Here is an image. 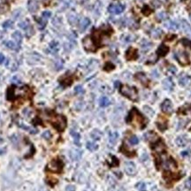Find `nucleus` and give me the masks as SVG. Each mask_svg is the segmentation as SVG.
<instances>
[{"mask_svg": "<svg viewBox=\"0 0 191 191\" xmlns=\"http://www.w3.org/2000/svg\"><path fill=\"white\" fill-rule=\"evenodd\" d=\"M32 96V91L28 87L24 86L21 88H17L13 86L7 90V99L13 101L19 97H29Z\"/></svg>", "mask_w": 191, "mask_h": 191, "instance_id": "obj_1", "label": "nucleus"}, {"mask_svg": "<svg viewBox=\"0 0 191 191\" xmlns=\"http://www.w3.org/2000/svg\"><path fill=\"white\" fill-rule=\"evenodd\" d=\"M126 122L129 123L134 126L139 127V128H144L146 124H147V121L145 119V118L143 117L137 109L133 108L130 113L126 118Z\"/></svg>", "mask_w": 191, "mask_h": 191, "instance_id": "obj_2", "label": "nucleus"}, {"mask_svg": "<svg viewBox=\"0 0 191 191\" xmlns=\"http://www.w3.org/2000/svg\"><path fill=\"white\" fill-rule=\"evenodd\" d=\"M47 116H48V121H49L51 125L57 129L59 132L64 131V129L67 126V119L63 115L56 114L52 111H48Z\"/></svg>", "mask_w": 191, "mask_h": 191, "instance_id": "obj_3", "label": "nucleus"}, {"mask_svg": "<svg viewBox=\"0 0 191 191\" xmlns=\"http://www.w3.org/2000/svg\"><path fill=\"white\" fill-rule=\"evenodd\" d=\"M121 93L125 96L126 97L129 98L132 101H136L138 99V92L134 87H131L128 85H121Z\"/></svg>", "mask_w": 191, "mask_h": 191, "instance_id": "obj_4", "label": "nucleus"}, {"mask_svg": "<svg viewBox=\"0 0 191 191\" xmlns=\"http://www.w3.org/2000/svg\"><path fill=\"white\" fill-rule=\"evenodd\" d=\"M63 166H64L63 161L59 157H56V158L52 159V160L48 164L46 168L49 172L59 173L63 170Z\"/></svg>", "mask_w": 191, "mask_h": 191, "instance_id": "obj_5", "label": "nucleus"}, {"mask_svg": "<svg viewBox=\"0 0 191 191\" xmlns=\"http://www.w3.org/2000/svg\"><path fill=\"white\" fill-rule=\"evenodd\" d=\"M162 165V167L165 170L168 171H174L177 169V164L172 157H164L161 159V161H157V165Z\"/></svg>", "mask_w": 191, "mask_h": 191, "instance_id": "obj_6", "label": "nucleus"}, {"mask_svg": "<svg viewBox=\"0 0 191 191\" xmlns=\"http://www.w3.org/2000/svg\"><path fill=\"white\" fill-rule=\"evenodd\" d=\"M175 58H176L178 62L182 66H187V65H188V64H189L188 55L185 51H176V52H175Z\"/></svg>", "mask_w": 191, "mask_h": 191, "instance_id": "obj_7", "label": "nucleus"}, {"mask_svg": "<svg viewBox=\"0 0 191 191\" xmlns=\"http://www.w3.org/2000/svg\"><path fill=\"white\" fill-rule=\"evenodd\" d=\"M151 149H152L153 152L157 155H160L162 153L165 152V145L164 142L159 139L157 142H155L154 143L151 144Z\"/></svg>", "mask_w": 191, "mask_h": 191, "instance_id": "obj_8", "label": "nucleus"}, {"mask_svg": "<svg viewBox=\"0 0 191 191\" xmlns=\"http://www.w3.org/2000/svg\"><path fill=\"white\" fill-rule=\"evenodd\" d=\"M82 43H83L85 50L88 51H95L97 50V44H96V43L94 42V40L90 36L85 37L82 41Z\"/></svg>", "mask_w": 191, "mask_h": 191, "instance_id": "obj_9", "label": "nucleus"}, {"mask_svg": "<svg viewBox=\"0 0 191 191\" xmlns=\"http://www.w3.org/2000/svg\"><path fill=\"white\" fill-rule=\"evenodd\" d=\"M125 9V6L121 4H117V5H111L108 7V11L111 13L113 14H119L121 13Z\"/></svg>", "mask_w": 191, "mask_h": 191, "instance_id": "obj_10", "label": "nucleus"}, {"mask_svg": "<svg viewBox=\"0 0 191 191\" xmlns=\"http://www.w3.org/2000/svg\"><path fill=\"white\" fill-rule=\"evenodd\" d=\"M161 110L165 113L170 114L173 113V103L169 99H165L161 105Z\"/></svg>", "mask_w": 191, "mask_h": 191, "instance_id": "obj_11", "label": "nucleus"}, {"mask_svg": "<svg viewBox=\"0 0 191 191\" xmlns=\"http://www.w3.org/2000/svg\"><path fill=\"white\" fill-rule=\"evenodd\" d=\"M125 172L127 175H130V176H133V175L135 174L136 173V168H135V165L133 162H126L125 163Z\"/></svg>", "mask_w": 191, "mask_h": 191, "instance_id": "obj_12", "label": "nucleus"}, {"mask_svg": "<svg viewBox=\"0 0 191 191\" xmlns=\"http://www.w3.org/2000/svg\"><path fill=\"white\" fill-rule=\"evenodd\" d=\"M179 83L183 87H188L191 85V76L188 74H182L179 78Z\"/></svg>", "mask_w": 191, "mask_h": 191, "instance_id": "obj_13", "label": "nucleus"}, {"mask_svg": "<svg viewBox=\"0 0 191 191\" xmlns=\"http://www.w3.org/2000/svg\"><path fill=\"white\" fill-rule=\"evenodd\" d=\"M51 12L46 11V12H43V14H42V18L40 19V20H39L40 28H42V29H43V28L46 26L47 20H48V19H49V18L51 17Z\"/></svg>", "mask_w": 191, "mask_h": 191, "instance_id": "obj_14", "label": "nucleus"}, {"mask_svg": "<svg viewBox=\"0 0 191 191\" xmlns=\"http://www.w3.org/2000/svg\"><path fill=\"white\" fill-rule=\"evenodd\" d=\"M19 26L22 28V29H24L26 32H27V34H28V36H31L32 35H33V33H34V30H33V28L31 27V25L28 23V22H27V21H25V22H21V23H20L19 24Z\"/></svg>", "mask_w": 191, "mask_h": 191, "instance_id": "obj_15", "label": "nucleus"}, {"mask_svg": "<svg viewBox=\"0 0 191 191\" xmlns=\"http://www.w3.org/2000/svg\"><path fill=\"white\" fill-rule=\"evenodd\" d=\"M135 79L137 80L138 82H140L142 85L144 86H148L149 85V79L147 78L146 74H143V73H137L136 74H135Z\"/></svg>", "mask_w": 191, "mask_h": 191, "instance_id": "obj_16", "label": "nucleus"}, {"mask_svg": "<svg viewBox=\"0 0 191 191\" xmlns=\"http://www.w3.org/2000/svg\"><path fill=\"white\" fill-rule=\"evenodd\" d=\"M137 51L134 49V48H129L127 50L126 53V58L127 60H134L135 59H137Z\"/></svg>", "mask_w": 191, "mask_h": 191, "instance_id": "obj_17", "label": "nucleus"}, {"mask_svg": "<svg viewBox=\"0 0 191 191\" xmlns=\"http://www.w3.org/2000/svg\"><path fill=\"white\" fill-rule=\"evenodd\" d=\"M59 81H60L61 84L64 85L65 87L69 86L72 82H73V76L70 75L69 74H65L64 76H62L60 78Z\"/></svg>", "mask_w": 191, "mask_h": 191, "instance_id": "obj_18", "label": "nucleus"}, {"mask_svg": "<svg viewBox=\"0 0 191 191\" xmlns=\"http://www.w3.org/2000/svg\"><path fill=\"white\" fill-rule=\"evenodd\" d=\"M157 127L159 128V130H161V131L165 130L166 127H167V121H166V119L165 118L159 117L158 119H157Z\"/></svg>", "mask_w": 191, "mask_h": 191, "instance_id": "obj_19", "label": "nucleus"}, {"mask_svg": "<svg viewBox=\"0 0 191 191\" xmlns=\"http://www.w3.org/2000/svg\"><path fill=\"white\" fill-rule=\"evenodd\" d=\"M28 9L30 13H36L38 10V2L36 0H29L28 4Z\"/></svg>", "mask_w": 191, "mask_h": 191, "instance_id": "obj_20", "label": "nucleus"}, {"mask_svg": "<svg viewBox=\"0 0 191 191\" xmlns=\"http://www.w3.org/2000/svg\"><path fill=\"white\" fill-rule=\"evenodd\" d=\"M164 26L167 28V29H170V30H177L178 28H179V25L177 22H175L173 20H166L165 23H164Z\"/></svg>", "mask_w": 191, "mask_h": 191, "instance_id": "obj_21", "label": "nucleus"}, {"mask_svg": "<svg viewBox=\"0 0 191 191\" xmlns=\"http://www.w3.org/2000/svg\"><path fill=\"white\" fill-rule=\"evenodd\" d=\"M90 25V19L83 18L81 21H80V26H79L80 30H81L82 32V31H85Z\"/></svg>", "mask_w": 191, "mask_h": 191, "instance_id": "obj_22", "label": "nucleus"}, {"mask_svg": "<svg viewBox=\"0 0 191 191\" xmlns=\"http://www.w3.org/2000/svg\"><path fill=\"white\" fill-rule=\"evenodd\" d=\"M168 51H169L168 47L164 45V44H161L158 47V49L157 51V54L158 56H160V57H164V56H165L167 53H168Z\"/></svg>", "mask_w": 191, "mask_h": 191, "instance_id": "obj_23", "label": "nucleus"}, {"mask_svg": "<svg viewBox=\"0 0 191 191\" xmlns=\"http://www.w3.org/2000/svg\"><path fill=\"white\" fill-rule=\"evenodd\" d=\"M188 143V138L185 135H180L176 139V144L179 147H184Z\"/></svg>", "mask_w": 191, "mask_h": 191, "instance_id": "obj_24", "label": "nucleus"}, {"mask_svg": "<svg viewBox=\"0 0 191 191\" xmlns=\"http://www.w3.org/2000/svg\"><path fill=\"white\" fill-rule=\"evenodd\" d=\"M70 156L73 160H79L82 157V151L79 150H72L70 151Z\"/></svg>", "mask_w": 191, "mask_h": 191, "instance_id": "obj_25", "label": "nucleus"}, {"mask_svg": "<svg viewBox=\"0 0 191 191\" xmlns=\"http://www.w3.org/2000/svg\"><path fill=\"white\" fill-rule=\"evenodd\" d=\"M121 151L122 153H124L126 156L129 157H132L135 155V151L134 150H129V149H127L126 146L125 144H123L121 147Z\"/></svg>", "mask_w": 191, "mask_h": 191, "instance_id": "obj_26", "label": "nucleus"}, {"mask_svg": "<svg viewBox=\"0 0 191 191\" xmlns=\"http://www.w3.org/2000/svg\"><path fill=\"white\" fill-rule=\"evenodd\" d=\"M141 46H142V51L143 52H147L148 51H150L152 47V43L150 42L147 41V40H143V41L141 43Z\"/></svg>", "mask_w": 191, "mask_h": 191, "instance_id": "obj_27", "label": "nucleus"}, {"mask_svg": "<svg viewBox=\"0 0 191 191\" xmlns=\"http://www.w3.org/2000/svg\"><path fill=\"white\" fill-rule=\"evenodd\" d=\"M163 86H164L165 89L167 90H173V87H174V84H173L172 80L168 78V79H165V81L163 82Z\"/></svg>", "mask_w": 191, "mask_h": 191, "instance_id": "obj_28", "label": "nucleus"}, {"mask_svg": "<svg viewBox=\"0 0 191 191\" xmlns=\"http://www.w3.org/2000/svg\"><path fill=\"white\" fill-rule=\"evenodd\" d=\"M180 27L182 28V30L185 32V33H188V34H190L191 33V27L189 24L186 21V20H181L180 21Z\"/></svg>", "mask_w": 191, "mask_h": 191, "instance_id": "obj_29", "label": "nucleus"}, {"mask_svg": "<svg viewBox=\"0 0 191 191\" xmlns=\"http://www.w3.org/2000/svg\"><path fill=\"white\" fill-rule=\"evenodd\" d=\"M59 51V43L57 42H52L50 43V46H49V52L52 53V54H55L57 53V51Z\"/></svg>", "mask_w": 191, "mask_h": 191, "instance_id": "obj_30", "label": "nucleus"}, {"mask_svg": "<svg viewBox=\"0 0 191 191\" xmlns=\"http://www.w3.org/2000/svg\"><path fill=\"white\" fill-rule=\"evenodd\" d=\"M119 138V134L117 132H113V133H111L110 134V136H109V141H110V143L111 145H114L117 140Z\"/></svg>", "mask_w": 191, "mask_h": 191, "instance_id": "obj_31", "label": "nucleus"}, {"mask_svg": "<svg viewBox=\"0 0 191 191\" xmlns=\"http://www.w3.org/2000/svg\"><path fill=\"white\" fill-rule=\"evenodd\" d=\"M71 135L73 136L75 144L78 145V146L81 145V143H80V138H81V136H80V134L75 132L74 130H71Z\"/></svg>", "mask_w": 191, "mask_h": 191, "instance_id": "obj_32", "label": "nucleus"}, {"mask_svg": "<svg viewBox=\"0 0 191 191\" xmlns=\"http://www.w3.org/2000/svg\"><path fill=\"white\" fill-rule=\"evenodd\" d=\"M99 105L101 107H106L111 105V101L107 97H103L99 100Z\"/></svg>", "mask_w": 191, "mask_h": 191, "instance_id": "obj_33", "label": "nucleus"}, {"mask_svg": "<svg viewBox=\"0 0 191 191\" xmlns=\"http://www.w3.org/2000/svg\"><path fill=\"white\" fill-rule=\"evenodd\" d=\"M5 44L6 47H8L11 50H14V51H18L19 50V44L13 43V41H6L5 43Z\"/></svg>", "mask_w": 191, "mask_h": 191, "instance_id": "obj_34", "label": "nucleus"}, {"mask_svg": "<svg viewBox=\"0 0 191 191\" xmlns=\"http://www.w3.org/2000/svg\"><path fill=\"white\" fill-rule=\"evenodd\" d=\"M162 35H163V30L159 28H154L152 30V32H151V36H152L154 38H159Z\"/></svg>", "mask_w": 191, "mask_h": 191, "instance_id": "obj_35", "label": "nucleus"}, {"mask_svg": "<svg viewBox=\"0 0 191 191\" xmlns=\"http://www.w3.org/2000/svg\"><path fill=\"white\" fill-rule=\"evenodd\" d=\"M101 135H102V133H101L99 130L95 129V130H93L92 133H91V138H92L93 140L97 141V140H99V139L101 138Z\"/></svg>", "mask_w": 191, "mask_h": 191, "instance_id": "obj_36", "label": "nucleus"}, {"mask_svg": "<svg viewBox=\"0 0 191 191\" xmlns=\"http://www.w3.org/2000/svg\"><path fill=\"white\" fill-rule=\"evenodd\" d=\"M13 39L15 40V41L18 43V44L20 43L21 40H22V36H21V34L20 33V32L15 31L14 33L13 34Z\"/></svg>", "mask_w": 191, "mask_h": 191, "instance_id": "obj_37", "label": "nucleus"}, {"mask_svg": "<svg viewBox=\"0 0 191 191\" xmlns=\"http://www.w3.org/2000/svg\"><path fill=\"white\" fill-rule=\"evenodd\" d=\"M87 148L88 150H90L91 151H94V150H97L98 146L97 144H96L95 142H87Z\"/></svg>", "mask_w": 191, "mask_h": 191, "instance_id": "obj_38", "label": "nucleus"}, {"mask_svg": "<svg viewBox=\"0 0 191 191\" xmlns=\"http://www.w3.org/2000/svg\"><path fill=\"white\" fill-rule=\"evenodd\" d=\"M157 134L154 132H148L144 134V137L147 141H152L154 138H156Z\"/></svg>", "mask_w": 191, "mask_h": 191, "instance_id": "obj_39", "label": "nucleus"}, {"mask_svg": "<svg viewBox=\"0 0 191 191\" xmlns=\"http://www.w3.org/2000/svg\"><path fill=\"white\" fill-rule=\"evenodd\" d=\"M19 126H20V127H22L23 129H25V130L28 131V132H29V133H31V134H36V133H37V130H36V129L31 128V127L27 126H25V125L22 124V123H19Z\"/></svg>", "mask_w": 191, "mask_h": 191, "instance_id": "obj_40", "label": "nucleus"}, {"mask_svg": "<svg viewBox=\"0 0 191 191\" xmlns=\"http://www.w3.org/2000/svg\"><path fill=\"white\" fill-rule=\"evenodd\" d=\"M176 72H177V69H176V67H175L174 66H169L168 67H167V74H169V75H173V74H176Z\"/></svg>", "mask_w": 191, "mask_h": 191, "instance_id": "obj_41", "label": "nucleus"}, {"mask_svg": "<svg viewBox=\"0 0 191 191\" xmlns=\"http://www.w3.org/2000/svg\"><path fill=\"white\" fill-rule=\"evenodd\" d=\"M167 17H168V15L166 14V13L165 12H161V13H158L157 14V18L159 20H165L167 19Z\"/></svg>", "mask_w": 191, "mask_h": 191, "instance_id": "obj_42", "label": "nucleus"}, {"mask_svg": "<svg viewBox=\"0 0 191 191\" xmlns=\"http://www.w3.org/2000/svg\"><path fill=\"white\" fill-rule=\"evenodd\" d=\"M135 37L132 35H126L122 37V40L125 42V43H130V42H133L134 39Z\"/></svg>", "mask_w": 191, "mask_h": 191, "instance_id": "obj_43", "label": "nucleus"}, {"mask_svg": "<svg viewBox=\"0 0 191 191\" xmlns=\"http://www.w3.org/2000/svg\"><path fill=\"white\" fill-rule=\"evenodd\" d=\"M128 142H129V143L131 145H135L139 142V140H138L137 136H135V135H132V136L128 139Z\"/></svg>", "mask_w": 191, "mask_h": 191, "instance_id": "obj_44", "label": "nucleus"}, {"mask_svg": "<svg viewBox=\"0 0 191 191\" xmlns=\"http://www.w3.org/2000/svg\"><path fill=\"white\" fill-rule=\"evenodd\" d=\"M135 187H136V188L139 191H146V184L144 182H139Z\"/></svg>", "mask_w": 191, "mask_h": 191, "instance_id": "obj_45", "label": "nucleus"}, {"mask_svg": "<svg viewBox=\"0 0 191 191\" xmlns=\"http://www.w3.org/2000/svg\"><path fill=\"white\" fill-rule=\"evenodd\" d=\"M74 91H75L76 94H83L84 93V90H83L82 86H81V85L76 86L75 89H74Z\"/></svg>", "mask_w": 191, "mask_h": 191, "instance_id": "obj_46", "label": "nucleus"}, {"mask_svg": "<svg viewBox=\"0 0 191 191\" xmlns=\"http://www.w3.org/2000/svg\"><path fill=\"white\" fill-rule=\"evenodd\" d=\"M42 136L46 140H50L51 138V133L50 131H45L44 133H43Z\"/></svg>", "mask_w": 191, "mask_h": 191, "instance_id": "obj_47", "label": "nucleus"}, {"mask_svg": "<svg viewBox=\"0 0 191 191\" xmlns=\"http://www.w3.org/2000/svg\"><path fill=\"white\" fill-rule=\"evenodd\" d=\"M13 22L11 20H6L5 22H4L3 26H4L5 28H11V27L13 26Z\"/></svg>", "mask_w": 191, "mask_h": 191, "instance_id": "obj_48", "label": "nucleus"}, {"mask_svg": "<svg viewBox=\"0 0 191 191\" xmlns=\"http://www.w3.org/2000/svg\"><path fill=\"white\" fill-rule=\"evenodd\" d=\"M181 43L185 46H188L189 48H191V41L190 40H188V39H182L181 40Z\"/></svg>", "mask_w": 191, "mask_h": 191, "instance_id": "obj_49", "label": "nucleus"}, {"mask_svg": "<svg viewBox=\"0 0 191 191\" xmlns=\"http://www.w3.org/2000/svg\"><path fill=\"white\" fill-rule=\"evenodd\" d=\"M55 67H56V69H57V70H60L63 67V61L62 60H59V61L56 62Z\"/></svg>", "mask_w": 191, "mask_h": 191, "instance_id": "obj_50", "label": "nucleus"}, {"mask_svg": "<svg viewBox=\"0 0 191 191\" xmlns=\"http://www.w3.org/2000/svg\"><path fill=\"white\" fill-rule=\"evenodd\" d=\"M113 68H114V66L111 63H107L105 65V70H106V71H110V70L113 69Z\"/></svg>", "mask_w": 191, "mask_h": 191, "instance_id": "obj_51", "label": "nucleus"}, {"mask_svg": "<svg viewBox=\"0 0 191 191\" xmlns=\"http://www.w3.org/2000/svg\"><path fill=\"white\" fill-rule=\"evenodd\" d=\"M181 154V156L182 157H188L190 154H191V150H184V151H182V152L180 153Z\"/></svg>", "mask_w": 191, "mask_h": 191, "instance_id": "obj_52", "label": "nucleus"}, {"mask_svg": "<svg viewBox=\"0 0 191 191\" xmlns=\"http://www.w3.org/2000/svg\"><path fill=\"white\" fill-rule=\"evenodd\" d=\"M142 12H143V13H144L145 15H148V14H150V13H151V10L150 9V7H148L147 5L146 6H144V8L142 9Z\"/></svg>", "mask_w": 191, "mask_h": 191, "instance_id": "obj_53", "label": "nucleus"}, {"mask_svg": "<svg viewBox=\"0 0 191 191\" xmlns=\"http://www.w3.org/2000/svg\"><path fill=\"white\" fill-rule=\"evenodd\" d=\"M152 5H153V6H154V7L158 8L159 6L161 5V2L159 1V0H153V1H152Z\"/></svg>", "mask_w": 191, "mask_h": 191, "instance_id": "obj_54", "label": "nucleus"}, {"mask_svg": "<svg viewBox=\"0 0 191 191\" xmlns=\"http://www.w3.org/2000/svg\"><path fill=\"white\" fill-rule=\"evenodd\" d=\"M66 191H75V187L73 185H68L66 188Z\"/></svg>", "mask_w": 191, "mask_h": 191, "instance_id": "obj_55", "label": "nucleus"}, {"mask_svg": "<svg viewBox=\"0 0 191 191\" xmlns=\"http://www.w3.org/2000/svg\"><path fill=\"white\" fill-rule=\"evenodd\" d=\"M186 187L191 189V179H189V180L186 182Z\"/></svg>", "mask_w": 191, "mask_h": 191, "instance_id": "obj_56", "label": "nucleus"}, {"mask_svg": "<svg viewBox=\"0 0 191 191\" xmlns=\"http://www.w3.org/2000/svg\"><path fill=\"white\" fill-rule=\"evenodd\" d=\"M5 56H4L3 54L0 53V64H2V63L5 61Z\"/></svg>", "mask_w": 191, "mask_h": 191, "instance_id": "obj_57", "label": "nucleus"}, {"mask_svg": "<svg viewBox=\"0 0 191 191\" xmlns=\"http://www.w3.org/2000/svg\"><path fill=\"white\" fill-rule=\"evenodd\" d=\"M175 37H176V36H173V35H171V36H168L166 37V40H171V41H172V40H173V39H174Z\"/></svg>", "mask_w": 191, "mask_h": 191, "instance_id": "obj_58", "label": "nucleus"}, {"mask_svg": "<svg viewBox=\"0 0 191 191\" xmlns=\"http://www.w3.org/2000/svg\"><path fill=\"white\" fill-rule=\"evenodd\" d=\"M152 75H153V77H158V73H157V70H155V71H153L152 72Z\"/></svg>", "mask_w": 191, "mask_h": 191, "instance_id": "obj_59", "label": "nucleus"}, {"mask_svg": "<svg viewBox=\"0 0 191 191\" xmlns=\"http://www.w3.org/2000/svg\"><path fill=\"white\" fill-rule=\"evenodd\" d=\"M119 86V82H115V87L118 88Z\"/></svg>", "mask_w": 191, "mask_h": 191, "instance_id": "obj_60", "label": "nucleus"}, {"mask_svg": "<svg viewBox=\"0 0 191 191\" xmlns=\"http://www.w3.org/2000/svg\"><path fill=\"white\" fill-rule=\"evenodd\" d=\"M188 111H189V113H191V107H189V108L188 109Z\"/></svg>", "mask_w": 191, "mask_h": 191, "instance_id": "obj_61", "label": "nucleus"}, {"mask_svg": "<svg viewBox=\"0 0 191 191\" xmlns=\"http://www.w3.org/2000/svg\"><path fill=\"white\" fill-rule=\"evenodd\" d=\"M189 17H190V20H191V14H190V16H189Z\"/></svg>", "mask_w": 191, "mask_h": 191, "instance_id": "obj_62", "label": "nucleus"}]
</instances>
